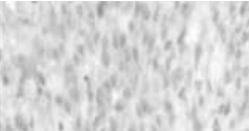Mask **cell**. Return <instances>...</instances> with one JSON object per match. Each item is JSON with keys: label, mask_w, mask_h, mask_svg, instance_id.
<instances>
[{"label": "cell", "mask_w": 249, "mask_h": 131, "mask_svg": "<svg viewBox=\"0 0 249 131\" xmlns=\"http://www.w3.org/2000/svg\"><path fill=\"white\" fill-rule=\"evenodd\" d=\"M123 95H124V97H126V98H129L131 96V92H130V90H129L128 88H126L125 90L123 91Z\"/></svg>", "instance_id": "6da1fadb"}, {"label": "cell", "mask_w": 249, "mask_h": 131, "mask_svg": "<svg viewBox=\"0 0 249 131\" xmlns=\"http://www.w3.org/2000/svg\"><path fill=\"white\" fill-rule=\"evenodd\" d=\"M115 108H116V111H120V110H123V105L121 103V102H118Z\"/></svg>", "instance_id": "7a4b0ae2"}]
</instances>
